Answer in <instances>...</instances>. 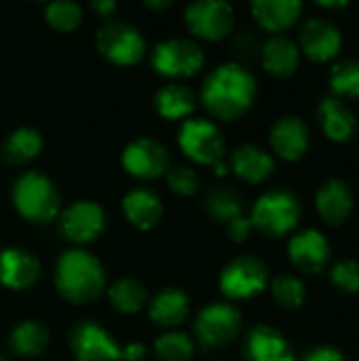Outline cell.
<instances>
[{"label": "cell", "mask_w": 359, "mask_h": 361, "mask_svg": "<svg viewBox=\"0 0 359 361\" xmlns=\"http://www.w3.org/2000/svg\"><path fill=\"white\" fill-rule=\"evenodd\" d=\"M303 361H345L343 353L332 349V347H317L313 351H309Z\"/></svg>", "instance_id": "74e56055"}, {"label": "cell", "mask_w": 359, "mask_h": 361, "mask_svg": "<svg viewBox=\"0 0 359 361\" xmlns=\"http://www.w3.org/2000/svg\"><path fill=\"white\" fill-rule=\"evenodd\" d=\"M0 361H4V357H2V355H0Z\"/></svg>", "instance_id": "b9f144b4"}, {"label": "cell", "mask_w": 359, "mask_h": 361, "mask_svg": "<svg viewBox=\"0 0 359 361\" xmlns=\"http://www.w3.org/2000/svg\"><path fill=\"white\" fill-rule=\"evenodd\" d=\"M49 330L34 319H28L11 332V349L15 355L21 357H38L47 351L49 347Z\"/></svg>", "instance_id": "83f0119b"}, {"label": "cell", "mask_w": 359, "mask_h": 361, "mask_svg": "<svg viewBox=\"0 0 359 361\" xmlns=\"http://www.w3.org/2000/svg\"><path fill=\"white\" fill-rule=\"evenodd\" d=\"M178 146L193 163L212 165V167L222 163L226 152L220 129L207 118L184 121L178 133Z\"/></svg>", "instance_id": "8992f818"}, {"label": "cell", "mask_w": 359, "mask_h": 361, "mask_svg": "<svg viewBox=\"0 0 359 361\" xmlns=\"http://www.w3.org/2000/svg\"><path fill=\"white\" fill-rule=\"evenodd\" d=\"M205 63L203 49L188 38H167L161 40L150 53V66L157 74L165 78H190Z\"/></svg>", "instance_id": "5b68a950"}, {"label": "cell", "mask_w": 359, "mask_h": 361, "mask_svg": "<svg viewBox=\"0 0 359 361\" xmlns=\"http://www.w3.org/2000/svg\"><path fill=\"white\" fill-rule=\"evenodd\" d=\"M317 212L320 216L328 222V224H343L347 220V216L351 214L353 207V197L349 192V188L339 182V180H330L326 182L320 192H317Z\"/></svg>", "instance_id": "d4e9b609"}, {"label": "cell", "mask_w": 359, "mask_h": 361, "mask_svg": "<svg viewBox=\"0 0 359 361\" xmlns=\"http://www.w3.org/2000/svg\"><path fill=\"white\" fill-rule=\"evenodd\" d=\"M123 214L135 228L150 231L163 218L161 197L150 188H133L123 197Z\"/></svg>", "instance_id": "d6986e66"}, {"label": "cell", "mask_w": 359, "mask_h": 361, "mask_svg": "<svg viewBox=\"0 0 359 361\" xmlns=\"http://www.w3.org/2000/svg\"><path fill=\"white\" fill-rule=\"evenodd\" d=\"M42 135L38 129L32 127H19L15 129L2 144L0 154L2 159L13 165V167H21L32 163L40 152H42Z\"/></svg>", "instance_id": "cb8c5ba5"}, {"label": "cell", "mask_w": 359, "mask_h": 361, "mask_svg": "<svg viewBox=\"0 0 359 361\" xmlns=\"http://www.w3.org/2000/svg\"><path fill=\"white\" fill-rule=\"evenodd\" d=\"M108 298H110V305L118 313L133 315V313H138V311H142L146 307L148 292H146V288H144L142 281L131 279V277H125V279L114 281L108 288Z\"/></svg>", "instance_id": "f1b7e54d"}, {"label": "cell", "mask_w": 359, "mask_h": 361, "mask_svg": "<svg viewBox=\"0 0 359 361\" xmlns=\"http://www.w3.org/2000/svg\"><path fill=\"white\" fill-rule=\"evenodd\" d=\"M44 19L57 32H72L83 21V8L76 2H72V0L51 2L44 8Z\"/></svg>", "instance_id": "1f68e13d"}, {"label": "cell", "mask_w": 359, "mask_h": 361, "mask_svg": "<svg viewBox=\"0 0 359 361\" xmlns=\"http://www.w3.org/2000/svg\"><path fill=\"white\" fill-rule=\"evenodd\" d=\"M229 226V237L235 241V243H241V241H245L248 237H250V233H252V220L250 218H245V216H239V218H235L233 222H229L226 224Z\"/></svg>", "instance_id": "8d00e7d4"}, {"label": "cell", "mask_w": 359, "mask_h": 361, "mask_svg": "<svg viewBox=\"0 0 359 361\" xmlns=\"http://www.w3.org/2000/svg\"><path fill=\"white\" fill-rule=\"evenodd\" d=\"M267 267L254 256H241L229 262L220 273V290L231 300H248L267 286Z\"/></svg>", "instance_id": "8fae6325"}, {"label": "cell", "mask_w": 359, "mask_h": 361, "mask_svg": "<svg viewBox=\"0 0 359 361\" xmlns=\"http://www.w3.org/2000/svg\"><path fill=\"white\" fill-rule=\"evenodd\" d=\"M271 146L286 161H298L309 148V129L296 116L279 118L271 129Z\"/></svg>", "instance_id": "ac0fdd59"}, {"label": "cell", "mask_w": 359, "mask_h": 361, "mask_svg": "<svg viewBox=\"0 0 359 361\" xmlns=\"http://www.w3.org/2000/svg\"><path fill=\"white\" fill-rule=\"evenodd\" d=\"M169 190H174L180 197H193L199 190V176L188 165H174L165 173Z\"/></svg>", "instance_id": "e575fe53"}, {"label": "cell", "mask_w": 359, "mask_h": 361, "mask_svg": "<svg viewBox=\"0 0 359 361\" xmlns=\"http://www.w3.org/2000/svg\"><path fill=\"white\" fill-rule=\"evenodd\" d=\"M292 264L303 273H320L328 262V241L320 231H303L288 245Z\"/></svg>", "instance_id": "e0dca14e"}, {"label": "cell", "mask_w": 359, "mask_h": 361, "mask_svg": "<svg viewBox=\"0 0 359 361\" xmlns=\"http://www.w3.org/2000/svg\"><path fill=\"white\" fill-rule=\"evenodd\" d=\"M243 357L245 361H296L284 334L269 326L250 330L243 345Z\"/></svg>", "instance_id": "9a60e30c"}, {"label": "cell", "mask_w": 359, "mask_h": 361, "mask_svg": "<svg viewBox=\"0 0 359 361\" xmlns=\"http://www.w3.org/2000/svg\"><path fill=\"white\" fill-rule=\"evenodd\" d=\"M300 47L311 59L328 61L341 49V34L324 19H309L300 32Z\"/></svg>", "instance_id": "ffe728a7"}, {"label": "cell", "mask_w": 359, "mask_h": 361, "mask_svg": "<svg viewBox=\"0 0 359 361\" xmlns=\"http://www.w3.org/2000/svg\"><path fill=\"white\" fill-rule=\"evenodd\" d=\"M144 357H146V349H144V345L131 343V345H127L125 349H121V360L142 361Z\"/></svg>", "instance_id": "f35d334b"}, {"label": "cell", "mask_w": 359, "mask_h": 361, "mask_svg": "<svg viewBox=\"0 0 359 361\" xmlns=\"http://www.w3.org/2000/svg\"><path fill=\"white\" fill-rule=\"evenodd\" d=\"M320 123H322V129L324 133L334 140V142H345L353 135V129H355V118L351 114V110L339 102V99H324L320 104Z\"/></svg>", "instance_id": "484cf974"}, {"label": "cell", "mask_w": 359, "mask_h": 361, "mask_svg": "<svg viewBox=\"0 0 359 361\" xmlns=\"http://www.w3.org/2000/svg\"><path fill=\"white\" fill-rule=\"evenodd\" d=\"M70 349L76 361H121V347L95 322H78L70 330Z\"/></svg>", "instance_id": "4fadbf2b"}, {"label": "cell", "mask_w": 359, "mask_h": 361, "mask_svg": "<svg viewBox=\"0 0 359 361\" xmlns=\"http://www.w3.org/2000/svg\"><path fill=\"white\" fill-rule=\"evenodd\" d=\"M332 281L343 292H359V264L355 260H343L332 269Z\"/></svg>", "instance_id": "d590c367"}, {"label": "cell", "mask_w": 359, "mask_h": 361, "mask_svg": "<svg viewBox=\"0 0 359 361\" xmlns=\"http://www.w3.org/2000/svg\"><path fill=\"white\" fill-rule=\"evenodd\" d=\"M97 51L116 66H135L146 53L144 34L127 21H108L97 30Z\"/></svg>", "instance_id": "52a82bcc"}, {"label": "cell", "mask_w": 359, "mask_h": 361, "mask_svg": "<svg viewBox=\"0 0 359 361\" xmlns=\"http://www.w3.org/2000/svg\"><path fill=\"white\" fill-rule=\"evenodd\" d=\"M231 169L241 180H245L250 184H260L273 173L275 165H273V159L269 152H264L262 148H258L254 144H243L233 150Z\"/></svg>", "instance_id": "44dd1931"}, {"label": "cell", "mask_w": 359, "mask_h": 361, "mask_svg": "<svg viewBox=\"0 0 359 361\" xmlns=\"http://www.w3.org/2000/svg\"><path fill=\"white\" fill-rule=\"evenodd\" d=\"M262 63L275 76H290L298 68V49L286 36H273L262 47Z\"/></svg>", "instance_id": "4316f807"}, {"label": "cell", "mask_w": 359, "mask_h": 361, "mask_svg": "<svg viewBox=\"0 0 359 361\" xmlns=\"http://www.w3.org/2000/svg\"><path fill=\"white\" fill-rule=\"evenodd\" d=\"M123 167L129 176L140 180H154L171 167L167 148L152 137H135L123 150Z\"/></svg>", "instance_id": "7c38bea8"}, {"label": "cell", "mask_w": 359, "mask_h": 361, "mask_svg": "<svg viewBox=\"0 0 359 361\" xmlns=\"http://www.w3.org/2000/svg\"><path fill=\"white\" fill-rule=\"evenodd\" d=\"M256 99V78L239 63H222L214 68L203 87L201 104L220 121H235L243 116Z\"/></svg>", "instance_id": "6da1fadb"}, {"label": "cell", "mask_w": 359, "mask_h": 361, "mask_svg": "<svg viewBox=\"0 0 359 361\" xmlns=\"http://www.w3.org/2000/svg\"><path fill=\"white\" fill-rule=\"evenodd\" d=\"M55 288L59 296L72 305H91L95 302L106 288V273L102 262L76 247L59 256L55 267Z\"/></svg>", "instance_id": "7a4b0ae2"}, {"label": "cell", "mask_w": 359, "mask_h": 361, "mask_svg": "<svg viewBox=\"0 0 359 361\" xmlns=\"http://www.w3.org/2000/svg\"><path fill=\"white\" fill-rule=\"evenodd\" d=\"M171 4H174L171 0H146V6L152 11H163V8H169Z\"/></svg>", "instance_id": "60d3db41"}, {"label": "cell", "mask_w": 359, "mask_h": 361, "mask_svg": "<svg viewBox=\"0 0 359 361\" xmlns=\"http://www.w3.org/2000/svg\"><path fill=\"white\" fill-rule=\"evenodd\" d=\"M154 355L159 361H190L195 355V343L184 332L167 330L157 338Z\"/></svg>", "instance_id": "4dcf8cb0"}, {"label": "cell", "mask_w": 359, "mask_h": 361, "mask_svg": "<svg viewBox=\"0 0 359 361\" xmlns=\"http://www.w3.org/2000/svg\"><path fill=\"white\" fill-rule=\"evenodd\" d=\"M40 277L38 258L23 247L0 250V286L6 290H28Z\"/></svg>", "instance_id": "5bb4252c"}, {"label": "cell", "mask_w": 359, "mask_h": 361, "mask_svg": "<svg viewBox=\"0 0 359 361\" xmlns=\"http://www.w3.org/2000/svg\"><path fill=\"white\" fill-rule=\"evenodd\" d=\"M190 313V296L182 288H163L148 305V317L154 326L174 330Z\"/></svg>", "instance_id": "2e32d148"}, {"label": "cell", "mask_w": 359, "mask_h": 361, "mask_svg": "<svg viewBox=\"0 0 359 361\" xmlns=\"http://www.w3.org/2000/svg\"><path fill=\"white\" fill-rule=\"evenodd\" d=\"M184 21L197 38L216 42L233 32L235 11L222 0H195L186 6Z\"/></svg>", "instance_id": "9c48e42d"}, {"label": "cell", "mask_w": 359, "mask_h": 361, "mask_svg": "<svg viewBox=\"0 0 359 361\" xmlns=\"http://www.w3.org/2000/svg\"><path fill=\"white\" fill-rule=\"evenodd\" d=\"M59 235L74 243L87 245L95 241L106 228V212L95 201H76L57 216Z\"/></svg>", "instance_id": "30bf717a"}, {"label": "cell", "mask_w": 359, "mask_h": 361, "mask_svg": "<svg viewBox=\"0 0 359 361\" xmlns=\"http://www.w3.org/2000/svg\"><path fill=\"white\" fill-rule=\"evenodd\" d=\"M273 298L281 309H300L305 302V286L300 279L281 275L273 281L271 286Z\"/></svg>", "instance_id": "d6a6232c"}, {"label": "cell", "mask_w": 359, "mask_h": 361, "mask_svg": "<svg viewBox=\"0 0 359 361\" xmlns=\"http://www.w3.org/2000/svg\"><path fill=\"white\" fill-rule=\"evenodd\" d=\"M332 89L339 95L359 97V59H347L332 70Z\"/></svg>", "instance_id": "836d02e7"}, {"label": "cell", "mask_w": 359, "mask_h": 361, "mask_svg": "<svg viewBox=\"0 0 359 361\" xmlns=\"http://www.w3.org/2000/svg\"><path fill=\"white\" fill-rule=\"evenodd\" d=\"M154 108L167 121L186 118L197 108V95L182 82H169L154 93Z\"/></svg>", "instance_id": "603a6c76"}, {"label": "cell", "mask_w": 359, "mask_h": 361, "mask_svg": "<svg viewBox=\"0 0 359 361\" xmlns=\"http://www.w3.org/2000/svg\"><path fill=\"white\" fill-rule=\"evenodd\" d=\"M303 4L296 0H256L252 2L254 19L269 32H281L296 23Z\"/></svg>", "instance_id": "7402d4cb"}, {"label": "cell", "mask_w": 359, "mask_h": 361, "mask_svg": "<svg viewBox=\"0 0 359 361\" xmlns=\"http://www.w3.org/2000/svg\"><path fill=\"white\" fill-rule=\"evenodd\" d=\"M300 218V203L288 190L264 192L252 209V226L267 237H281L290 233Z\"/></svg>", "instance_id": "277c9868"}, {"label": "cell", "mask_w": 359, "mask_h": 361, "mask_svg": "<svg viewBox=\"0 0 359 361\" xmlns=\"http://www.w3.org/2000/svg\"><path fill=\"white\" fill-rule=\"evenodd\" d=\"M241 330V313L229 302H212L195 319V338L203 349L231 345Z\"/></svg>", "instance_id": "ba28073f"}, {"label": "cell", "mask_w": 359, "mask_h": 361, "mask_svg": "<svg viewBox=\"0 0 359 361\" xmlns=\"http://www.w3.org/2000/svg\"><path fill=\"white\" fill-rule=\"evenodd\" d=\"M11 199L17 214L30 224H38V226L57 220L61 209V199L55 184L40 171L21 173L13 184Z\"/></svg>", "instance_id": "3957f363"}, {"label": "cell", "mask_w": 359, "mask_h": 361, "mask_svg": "<svg viewBox=\"0 0 359 361\" xmlns=\"http://www.w3.org/2000/svg\"><path fill=\"white\" fill-rule=\"evenodd\" d=\"M205 212L216 222H233L243 216V199L231 186H216L205 197Z\"/></svg>", "instance_id": "f546056e"}, {"label": "cell", "mask_w": 359, "mask_h": 361, "mask_svg": "<svg viewBox=\"0 0 359 361\" xmlns=\"http://www.w3.org/2000/svg\"><path fill=\"white\" fill-rule=\"evenodd\" d=\"M91 8H93L99 17H110V15H114V11H116V2H114V0H95V2H91Z\"/></svg>", "instance_id": "ab89813d"}]
</instances>
